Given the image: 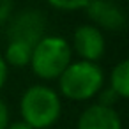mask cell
Segmentation results:
<instances>
[{"label":"cell","mask_w":129,"mask_h":129,"mask_svg":"<svg viewBox=\"0 0 129 129\" xmlns=\"http://www.w3.org/2000/svg\"><path fill=\"white\" fill-rule=\"evenodd\" d=\"M43 28H44V18L37 11H23L11 25L9 37L11 41H21L28 46H36L43 39Z\"/></svg>","instance_id":"cell-4"},{"label":"cell","mask_w":129,"mask_h":129,"mask_svg":"<svg viewBox=\"0 0 129 129\" xmlns=\"http://www.w3.org/2000/svg\"><path fill=\"white\" fill-rule=\"evenodd\" d=\"M110 83H111V90L124 99H129V58L118 62L110 76Z\"/></svg>","instance_id":"cell-8"},{"label":"cell","mask_w":129,"mask_h":129,"mask_svg":"<svg viewBox=\"0 0 129 129\" xmlns=\"http://www.w3.org/2000/svg\"><path fill=\"white\" fill-rule=\"evenodd\" d=\"M60 78V92L73 101H87L103 88V71L95 62H74L66 67Z\"/></svg>","instance_id":"cell-2"},{"label":"cell","mask_w":129,"mask_h":129,"mask_svg":"<svg viewBox=\"0 0 129 129\" xmlns=\"http://www.w3.org/2000/svg\"><path fill=\"white\" fill-rule=\"evenodd\" d=\"M46 2L60 11H74V9H85L90 0H46Z\"/></svg>","instance_id":"cell-10"},{"label":"cell","mask_w":129,"mask_h":129,"mask_svg":"<svg viewBox=\"0 0 129 129\" xmlns=\"http://www.w3.org/2000/svg\"><path fill=\"white\" fill-rule=\"evenodd\" d=\"M6 78H7V64H6L4 57L0 55V88L4 87V83H6Z\"/></svg>","instance_id":"cell-14"},{"label":"cell","mask_w":129,"mask_h":129,"mask_svg":"<svg viewBox=\"0 0 129 129\" xmlns=\"http://www.w3.org/2000/svg\"><path fill=\"white\" fill-rule=\"evenodd\" d=\"M117 94L111 90V88H108V90H104L103 94H101V97H99V104L101 106H108V108H111V104L117 101Z\"/></svg>","instance_id":"cell-12"},{"label":"cell","mask_w":129,"mask_h":129,"mask_svg":"<svg viewBox=\"0 0 129 129\" xmlns=\"http://www.w3.org/2000/svg\"><path fill=\"white\" fill-rule=\"evenodd\" d=\"M78 129H122V122L113 108L92 104L80 115Z\"/></svg>","instance_id":"cell-7"},{"label":"cell","mask_w":129,"mask_h":129,"mask_svg":"<svg viewBox=\"0 0 129 129\" xmlns=\"http://www.w3.org/2000/svg\"><path fill=\"white\" fill-rule=\"evenodd\" d=\"M20 110L27 125L32 129H46L58 120L62 104L55 90L44 85H34L21 95Z\"/></svg>","instance_id":"cell-1"},{"label":"cell","mask_w":129,"mask_h":129,"mask_svg":"<svg viewBox=\"0 0 129 129\" xmlns=\"http://www.w3.org/2000/svg\"><path fill=\"white\" fill-rule=\"evenodd\" d=\"M74 50L87 62L99 60L104 55V39L101 30L94 25L78 27L74 30Z\"/></svg>","instance_id":"cell-5"},{"label":"cell","mask_w":129,"mask_h":129,"mask_svg":"<svg viewBox=\"0 0 129 129\" xmlns=\"http://www.w3.org/2000/svg\"><path fill=\"white\" fill-rule=\"evenodd\" d=\"M30 64L39 78L55 80L71 64V46L64 37L46 36L32 48Z\"/></svg>","instance_id":"cell-3"},{"label":"cell","mask_w":129,"mask_h":129,"mask_svg":"<svg viewBox=\"0 0 129 129\" xmlns=\"http://www.w3.org/2000/svg\"><path fill=\"white\" fill-rule=\"evenodd\" d=\"M13 11V0H0V25H4Z\"/></svg>","instance_id":"cell-11"},{"label":"cell","mask_w":129,"mask_h":129,"mask_svg":"<svg viewBox=\"0 0 129 129\" xmlns=\"http://www.w3.org/2000/svg\"><path fill=\"white\" fill-rule=\"evenodd\" d=\"M85 9L87 14L103 28L120 30L125 27V16L122 9L111 4V0H90Z\"/></svg>","instance_id":"cell-6"},{"label":"cell","mask_w":129,"mask_h":129,"mask_svg":"<svg viewBox=\"0 0 129 129\" xmlns=\"http://www.w3.org/2000/svg\"><path fill=\"white\" fill-rule=\"evenodd\" d=\"M6 129H32L30 125H27L23 120L21 122H14V124H11V125H7Z\"/></svg>","instance_id":"cell-15"},{"label":"cell","mask_w":129,"mask_h":129,"mask_svg":"<svg viewBox=\"0 0 129 129\" xmlns=\"http://www.w3.org/2000/svg\"><path fill=\"white\" fill-rule=\"evenodd\" d=\"M30 57H32V46L21 41H9L6 50V62H9L14 67H23L30 64Z\"/></svg>","instance_id":"cell-9"},{"label":"cell","mask_w":129,"mask_h":129,"mask_svg":"<svg viewBox=\"0 0 129 129\" xmlns=\"http://www.w3.org/2000/svg\"><path fill=\"white\" fill-rule=\"evenodd\" d=\"M9 125V111L4 101H0V129H6Z\"/></svg>","instance_id":"cell-13"}]
</instances>
